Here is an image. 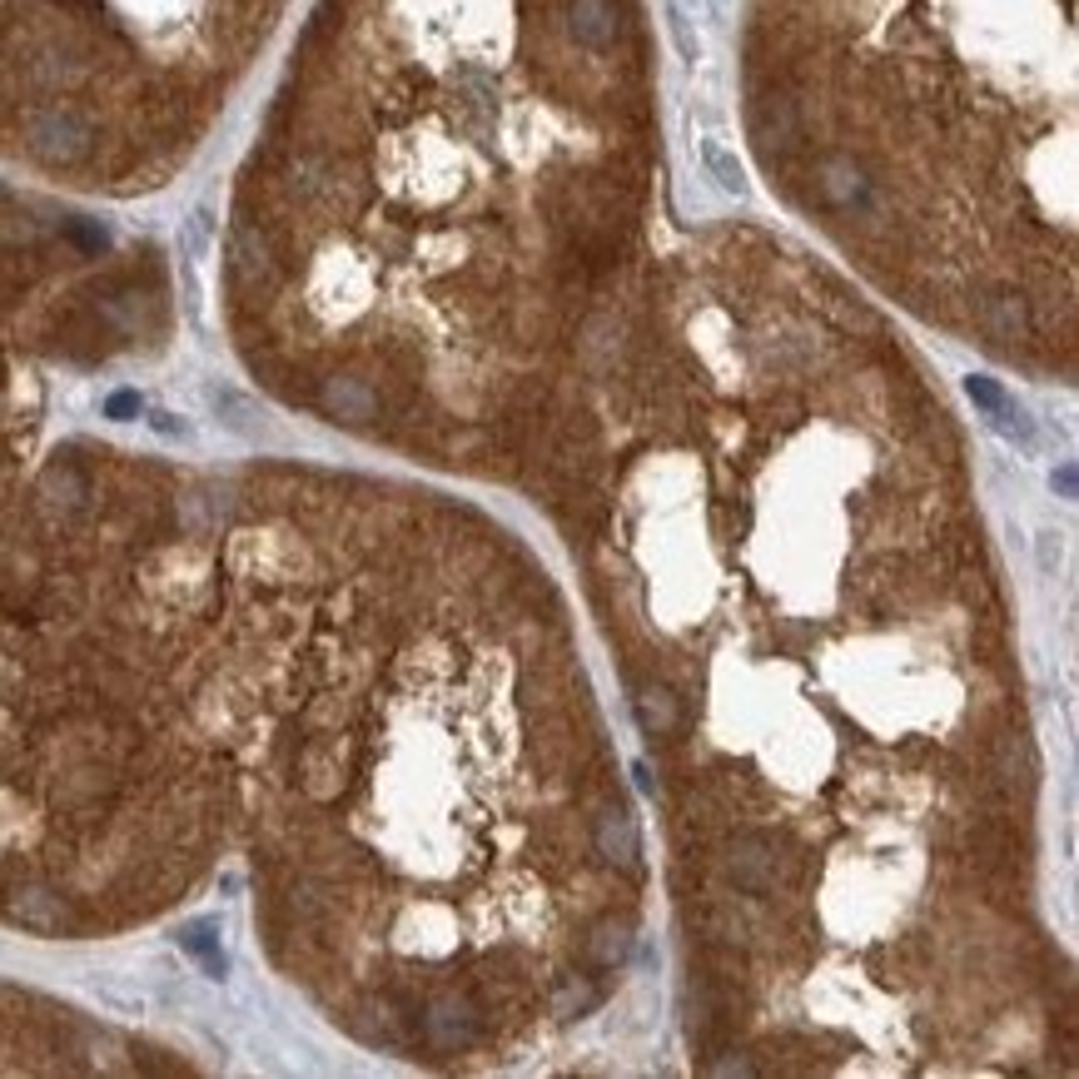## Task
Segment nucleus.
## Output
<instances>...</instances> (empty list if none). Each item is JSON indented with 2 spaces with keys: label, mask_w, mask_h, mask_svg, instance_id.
I'll return each instance as SVG.
<instances>
[{
  "label": "nucleus",
  "mask_w": 1079,
  "mask_h": 1079,
  "mask_svg": "<svg viewBox=\"0 0 1079 1079\" xmlns=\"http://www.w3.org/2000/svg\"><path fill=\"white\" fill-rule=\"evenodd\" d=\"M418 1025H424V1040L434 1045L438 1055H462L478 1045L482 1035V1010L472 995H458V990H444L418 1010Z\"/></svg>",
  "instance_id": "obj_5"
},
{
  "label": "nucleus",
  "mask_w": 1079,
  "mask_h": 1079,
  "mask_svg": "<svg viewBox=\"0 0 1079 1079\" xmlns=\"http://www.w3.org/2000/svg\"><path fill=\"white\" fill-rule=\"evenodd\" d=\"M582 950H588V960L598 965V970H622L627 960H632V925H627L622 916H602L592 920L588 940H582Z\"/></svg>",
  "instance_id": "obj_15"
},
{
  "label": "nucleus",
  "mask_w": 1079,
  "mask_h": 1079,
  "mask_svg": "<svg viewBox=\"0 0 1079 1079\" xmlns=\"http://www.w3.org/2000/svg\"><path fill=\"white\" fill-rule=\"evenodd\" d=\"M284 279V254H279V240H274L269 224H259L254 214H240L234 220V234H230V284L240 299L259 304L279 289Z\"/></svg>",
  "instance_id": "obj_3"
},
{
  "label": "nucleus",
  "mask_w": 1079,
  "mask_h": 1079,
  "mask_svg": "<svg viewBox=\"0 0 1079 1079\" xmlns=\"http://www.w3.org/2000/svg\"><path fill=\"white\" fill-rule=\"evenodd\" d=\"M602 1000H608V990H602L598 980H588V975H568V980L552 990V1015H558V1020H582V1015H592Z\"/></svg>",
  "instance_id": "obj_17"
},
{
  "label": "nucleus",
  "mask_w": 1079,
  "mask_h": 1079,
  "mask_svg": "<svg viewBox=\"0 0 1079 1079\" xmlns=\"http://www.w3.org/2000/svg\"><path fill=\"white\" fill-rule=\"evenodd\" d=\"M965 394H970L975 404H980L985 414H990V424L1000 428V434H1010V438H1020L1025 448H1035V428H1030V418H1025V408L1015 404V398L1005 394L1000 384H990V378L975 374V378H965Z\"/></svg>",
  "instance_id": "obj_13"
},
{
  "label": "nucleus",
  "mask_w": 1079,
  "mask_h": 1079,
  "mask_svg": "<svg viewBox=\"0 0 1079 1079\" xmlns=\"http://www.w3.org/2000/svg\"><path fill=\"white\" fill-rule=\"evenodd\" d=\"M975 318H980V328L995 344H1025L1035 334L1030 299L1020 289H1010V284H995V289L975 294Z\"/></svg>",
  "instance_id": "obj_8"
},
{
  "label": "nucleus",
  "mask_w": 1079,
  "mask_h": 1079,
  "mask_svg": "<svg viewBox=\"0 0 1079 1079\" xmlns=\"http://www.w3.org/2000/svg\"><path fill=\"white\" fill-rule=\"evenodd\" d=\"M140 414V394H110L105 398V418H115V424H125V418H135Z\"/></svg>",
  "instance_id": "obj_24"
},
{
  "label": "nucleus",
  "mask_w": 1079,
  "mask_h": 1079,
  "mask_svg": "<svg viewBox=\"0 0 1079 1079\" xmlns=\"http://www.w3.org/2000/svg\"><path fill=\"white\" fill-rule=\"evenodd\" d=\"M180 945H184V950H190V955H194V960H200V965H204V970H210V975H214V980H220V975H224V950H220V925H214V920H194V925H184V930H180Z\"/></svg>",
  "instance_id": "obj_19"
},
{
  "label": "nucleus",
  "mask_w": 1079,
  "mask_h": 1079,
  "mask_svg": "<svg viewBox=\"0 0 1079 1079\" xmlns=\"http://www.w3.org/2000/svg\"><path fill=\"white\" fill-rule=\"evenodd\" d=\"M20 145L30 160L50 164V170H75L100 150V125L75 100H50V105H30L20 115Z\"/></svg>",
  "instance_id": "obj_1"
},
{
  "label": "nucleus",
  "mask_w": 1079,
  "mask_h": 1079,
  "mask_svg": "<svg viewBox=\"0 0 1079 1079\" xmlns=\"http://www.w3.org/2000/svg\"><path fill=\"white\" fill-rule=\"evenodd\" d=\"M210 404H214V414H220L224 424L234 428V434H254V428H259V414H254V404L244 394H234V388H210Z\"/></svg>",
  "instance_id": "obj_20"
},
{
  "label": "nucleus",
  "mask_w": 1079,
  "mask_h": 1079,
  "mask_svg": "<svg viewBox=\"0 0 1079 1079\" xmlns=\"http://www.w3.org/2000/svg\"><path fill=\"white\" fill-rule=\"evenodd\" d=\"M816 194L831 210H871L876 204V180L856 154H826L816 164Z\"/></svg>",
  "instance_id": "obj_7"
},
{
  "label": "nucleus",
  "mask_w": 1079,
  "mask_h": 1079,
  "mask_svg": "<svg viewBox=\"0 0 1079 1079\" xmlns=\"http://www.w3.org/2000/svg\"><path fill=\"white\" fill-rule=\"evenodd\" d=\"M154 428H160V434H170V438H184V424L174 414H154Z\"/></svg>",
  "instance_id": "obj_25"
},
{
  "label": "nucleus",
  "mask_w": 1079,
  "mask_h": 1079,
  "mask_svg": "<svg viewBox=\"0 0 1079 1079\" xmlns=\"http://www.w3.org/2000/svg\"><path fill=\"white\" fill-rule=\"evenodd\" d=\"M702 160H706V170L716 174V184H722V190H732V194H742V190H746V180H742V164H736L732 154H726V145H716V140H706V145H702Z\"/></svg>",
  "instance_id": "obj_21"
},
{
  "label": "nucleus",
  "mask_w": 1079,
  "mask_h": 1079,
  "mask_svg": "<svg viewBox=\"0 0 1079 1079\" xmlns=\"http://www.w3.org/2000/svg\"><path fill=\"white\" fill-rule=\"evenodd\" d=\"M592 846H598V856L608 861L612 871H637V861H642V836H637V821L627 816V806L608 801V806L598 811V821H592Z\"/></svg>",
  "instance_id": "obj_9"
},
{
  "label": "nucleus",
  "mask_w": 1079,
  "mask_h": 1079,
  "mask_svg": "<svg viewBox=\"0 0 1079 1079\" xmlns=\"http://www.w3.org/2000/svg\"><path fill=\"white\" fill-rule=\"evenodd\" d=\"M568 30L578 35V45L612 50L622 35V6L617 0H568Z\"/></svg>",
  "instance_id": "obj_11"
},
{
  "label": "nucleus",
  "mask_w": 1079,
  "mask_h": 1079,
  "mask_svg": "<svg viewBox=\"0 0 1079 1079\" xmlns=\"http://www.w3.org/2000/svg\"><path fill=\"white\" fill-rule=\"evenodd\" d=\"M1055 488H1060L1065 498H1075V468H1070V462H1065V468L1055 472Z\"/></svg>",
  "instance_id": "obj_26"
},
{
  "label": "nucleus",
  "mask_w": 1079,
  "mask_h": 1079,
  "mask_svg": "<svg viewBox=\"0 0 1079 1079\" xmlns=\"http://www.w3.org/2000/svg\"><path fill=\"white\" fill-rule=\"evenodd\" d=\"M637 722L652 742H672L682 732V696L666 682H642L637 686Z\"/></svg>",
  "instance_id": "obj_14"
},
{
  "label": "nucleus",
  "mask_w": 1079,
  "mask_h": 1079,
  "mask_svg": "<svg viewBox=\"0 0 1079 1079\" xmlns=\"http://www.w3.org/2000/svg\"><path fill=\"white\" fill-rule=\"evenodd\" d=\"M308 404L318 408L324 418H334V424L344 428H368L378 418V388L368 384L364 374H328L314 384V394H308Z\"/></svg>",
  "instance_id": "obj_6"
},
{
  "label": "nucleus",
  "mask_w": 1079,
  "mask_h": 1079,
  "mask_svg": "<svg viewBox=\"0 0 1079 1079\" xmlns=\"http://www.w3.org/2000/svg\"><path fill=\"white\" fill-rule=\"evenodd\" d=\"M40 498H45L50 512L75 518V512L90 508V472L70 458H55L45 472H40Z\"/></svg>",
  "instance_id": "obj_12"
},
{
  "label": "nucleus",
  "mask_w": 1079,
  "mask_h": 1079,
  "mask_svg": "<svg viewBox=\"0 0 1079 1079\" xmlns=\"http://www.w3.org/2000/svg\"><path fill=\"white\" fill-rule=\"evenodd\" d=\"M995 776H1000L1005 791H1015V786L1025 791L1035 781V756H1030L1025 736H1000V746H995Z\"/></svg>",
  "instance_id": "obj_18"
},
{
  "label": "nucleus",
  "mask_w": 1079,
  "mask_h": 1079,
  "mask_svg": "<svg viewBox=\"0 0 1079 1079\" xmlns=\"http://www.w3.org/2000/svg\"><path fill=\"white\" fill-rule=\"evenodd\" d=\"M752 135L756 145H762V154H786L801 145V110L791 95H762V105H756L752 115Z\"/></svg>",
  "instance_id": "obj_10"
},
{
  "label": "nucleus",
  "mask_w": 1079,
  "mask_h": 1079,
  "mask_svg": "<svg viewBox=\"0 0 1079 1079\" xmlns=\"http://www.w3.org/2000/svg\"><path fill=\"white\" fill-rule=\"evenodd\" d=\"M722 871L746 896H776L796 880V856L771 831H736L722 846Z\"/></svg>",
  "instance_id": "obj_2"
},
{
  "label": "nucleus",
  "mask_w": 1079,
  "mask_h": 1079,
  "mask_svg": "<svg viewBox=\"0 0 1079 1079\" xmlns=\"http://www.w3.org/2000/svg\"><path fill=\"white\" fill-rule=\"evenodd\" d=\"M722 1055H726V1060H706L702 1070H706V1075H756V1065L746 1060L742 1050H722Z\"/></svg>",
  "instance_id": "obj_23"
},
{
  "label": "nucleus",
  "mask_w": 1079,
  "mask_h": 1079,
  "mask_svg": "<svg viewBox=\"0 0 1079 1079\" xmlns=\"http://www.w3.org/2000/svg\"><path fill=\"white\" fill-rule=\"evenodd\" d=\"M404 1025H408V1015L394 1000H384V995L358 1005V1035L368 1045H404Z\"/></svg>",
  "instance_id": "obj_16"
},
{
  "label": "nucleus",
  "mask_w": 1079,
  "mask_h": 1079,
  "mask_svg": "<svg viewBox=\"0 0 1079 1079\" xmlns=\"http://www.w3.org/2000/svg\"><path fill=\"white\" fill-rule=\"evenodd\" d=\"M0 916L35 935H75L80 930V910L70 906V896H60L45 880H16V886H6Z\"/></svg>",
  "instance_id": "obj_4"
},
{
  "label": "nucleus",
  "mask_w": 1079,
  "mask_h": 1079,
  "mask_svg": "<svg viewBox=\"0 0 1079 1079\" xmlns=\"http://www.w3.org/2000/svg\"><path fill=\"white\" fill-rule=\"evenodd\" d=\"M60 234H65L80 254H105L110 250V234L100 230L95 220H75V214H70V220H60Z\"/></svg>",
  "instance_id": "obj_22"
}]
</instances>
